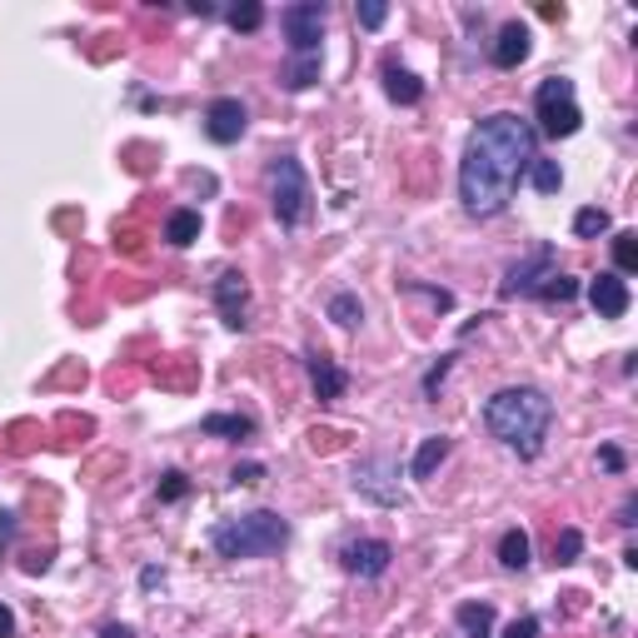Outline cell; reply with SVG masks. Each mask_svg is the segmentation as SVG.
Wrapping results in <instances>:
<instances>
[{"instance_id":"6da1fadb","label":"cell","mask_w":638,"mask_h":638,"mask_svg":"<svg viewBox=\"0 0 638 638\" xmlns=\"http://www.w3.org/2000/svg\"><path fill=\"white\" fill-rule=\"evenodd\" d=\"M539 155V131L514 110H494L474 125L459 160V200L474 220H494L508 210L519 180Z\"/></svg>"},{"instance_id":"7a4b0ae2","label":"cell","mask_w":638,"mask_h":638,"mask_svg":"<svg viewBox=\"0 0 638 638\" xmlns=\"http://www.w3.org/2000/svg\"><path fill=\"white\" fill-rule=\"evenodd\" d=\"M549 424H553V400L544 390H534V384H508V390L489 394L484 404V429L519 459H539Z\"/></svg>"},{"instance_id":"3957f363","label":"cell","mask_w":638,"mask_h":638,"mask_svg":"<svg viewBox=\"0 0 638 638\" xmlns=\"http://www.w3.org/2000/svg\"><path fill=\"white\" fill-rule=\"evenodd\" d=\"M284 544H290V524H284L275 508H249V514H239V519H220L215 529H210V549L230 563L270 559V553H280Z\"/></svg>"},{"instance_id":"277c9868","label":"cell","mask_w":638,"mask_h":638,"mask_svg":"<svg viewBox=\"0 0 638 638\" xmlns=\"http://www.w3.org/2000/svg\"><path fill=\"white\" fill-rule=\"evenodd\" d=\"M270 205L284 230H300L310 220V175L294 155H280L270 165Z\"/></svg>"},{"instance_id":"5b68a950","label":"cell","mask_w":638,"mask_h":638,"mask_svg":"<svg viewBox=\"0 0 638 638\" xmlns=\"http://www.w3.org/2000/svg\"><path fill=\"white\" fill-rule=\"evenodd\" d=\"M534 115H539V131L549 135V141H569V135H579L584 110H579V100H573V80H563V76L539 80V90H534Z\"/></svg>"},{"instance_id":"8992f818","label":"cell","mask_w":638,"mask_h":638,"mask_svg":"<svg viewBox=\"0 0 638 638\" xmlns=\"http://www.w3.org/2000/svg\"><path fill=\"white\" fill-rule=\"evenodd\" d=\"M355 494L369 499L379 508H394L404 504V489H400V459L390 455H369L355 464Z\"/></svg>"},{"instance_id":"52a82bcc","label":"cell","mask_w":638,"mask_h":638,"mask_svg":"<svg viewBox=\"0 0 638 638\" xmlns=\"http://www.w3.org/2000/svg\"><path fill=\"white\" fill-rule=\"evenodd\" d=\"M284 41H290V55H320V41H325V5L320 0H300L280 15Z\"/></svg>"},{"instance_id":"ba28073f","label":"cell","mask_w":638,"mask_h":638,"mask_svg":"<svg viewBox=\"0 0 638 638\" xmlns=\"http://www.w3.org/2000/svg\"><path fill=\"white\" fill-rule=\"evenodd\" d=\"M553 270H559V260H553V249H549V245H539V249H534V255H529V260L508 265L504 284H499V300H519V294H539V284L549 280Z\"/></svg>"},{"instance_id":"9c48e42d","label":"cell","mask_w":638,"mask_h":638,"mask_svg":"<svg viewBox=\"0 0 638 638\" xmlns=\"http://www.w3.org/2000/svg\"><path fill=\"white\" fill-rule=\"evenodd\" d=\"M245 131H249L245 100H235V96L210 100V110H205V135H210V141H215V145H235Z\"/></svg>"},{"instance_id":"30bf717a","label":"cell","mask_w":638,"mask_h":638,"mask_svg":"<svg viewBox=\"0 0 638 638\" xmlns=\"http://www.w3.org/2000/svg\"><path fill=\"white\" fill-rule=\"evenodd\" d=\"M215 304H220V320L245 335V329H249V280H245V275H239V270L220 275V280H215Z\"/></svg>"},{"instance_id":"8fae6325","label":"cell","mask_w":638,"mask_h":638,"mask_svg":"<svg viewBox=\"0 0 638 638\" xmlns=\"http://www.w3.org/2000/svg\"><path fill=\"white\" fill-rule=\"evenodd\" d=\"M390 563H394V549L384 539L345 544V569L355 573V579H379V573H390Z\"/></svg>"},{"instance_id":"7c38bea8","label":"cell","mask_w":638,"mask_h":638,"mask_svg":"<svg viewBox=\"0 0 638 638\" xmlns=\"http://www.w3.org/2000/svg\"><path fill=\"white\" fill-rule=\"evenodd\" d=\"M589 304H594L604 320H624L628 304H634V294H628L624 275L604 270V275H594V280H589Z\"/></svg>"},{"instance_id":"4fadbf2b","label":"cell","mask_w":638,"mask_h":638,"mask_svg":"<svg viewBox=\"0 0 638 638\" xmlns=\"http://www.w3.org/2000/svg\"><path fill=\"white\" fill-rule=\"evenodd\" d=\"M304 369H310V384H314V394H320V400H325V404H335L339 394L349 390V374L335 365V359L310 355V359H304Z\"/></svg>"},{"instance_id":"5bb4252c","label":"cell","mask_w":638,"mask_h":638,"mask_svg":"<svg viewBox=\"0 0 638 638\" xmlns=\"http://www.w3.org/2000/svg\"><path fill=\"white\" fill-rule=\"evenodd\" d=\"M524 60H529V25L508 21L504 31L494 35V66L499 70H514V66H524Z\"/></svg>"},{"instance_id":"9a60e30c","label":"cell","mask_w":638,"mask_h":638,"mask_svg":"<svg viewBox=\"0 0 638 638\" xmlns=\"http://www.w3.org/2000/svg\"><path fill=\"white\" fill-rule=\"evenodd\" d=\"M379 76H384V96H390L394 105H419V100H424V80L414 76V70L384 60V66H379Z\"/></svg>"},{"instance_id":"2e32d148","label":"cell","mask_w":638,"mask_h":638,"mask_svg":"<svg viewBox=\"0 0 638 638\" xmlns=\"http://www.w3.org/2000/svg\"><path fill=\"white\" fill-rule=\"evenodd\" d=\"M449 449H455V444H449V434H429V439L419 444V455H414L410 474H414V479H429L434 469H439L444 459H449Z\"/></svg>"},{"instance_id":"e0dca14e","label":"cell","mask_w":638,"mask_h":638,"mask_svg":"<svg viewBox=\"0 0 638 638\" xmlns=\"http://www.w3.org/2000/svg\"><path fill=\"white\" fill-rule=\"evenodd\" d=\"M165 239H170L175 249H190L200 239V210H175L170 220H165Z\"/></svg>"},{"instance_id":"ac0fdd59","label":"cell","mask_w":638,"mask_h":638,"mask_svg":"<svg viewBox=\"0 0 638 638\" xmlns=\"http://www.w3.org/2000/svg\"><path fill=\"white\" fill-rule=\"evenodd\" d=\"M200 434H230V439H249V434H255V419H249V414H210V419H200Z\"/></svg>"},{"instance_id":"d6986e66","label":"cell","mask_w":638,"mask_h":638,"mask_svg":"<svg viewBox=\"0 0 638 638\" xmlns=\"http://www.w3.org/2000/svg\"><path fill=\"white\" fill-rule=\"evenodd\" d=\"M459 628H464V638H494L489 628H494V608L489 604H459Z\"/></svg>"},{"instance_id":"ffe728a7","label":"cell","mask_w":638,"mask_h":638,"mask_svg":"<svg viewBox=\"0 0 638 638\" xmlns=\"http://www.w3.org/2000/svg\"><path fill=\"white\" fill-rule=\"evenodd\" d=\"M280 80H284V90H310L320 80V55H294Z\"/></svg>"},{"instance_id":"44dd1931","label":"cell","mask_w":638,"mask_h":638,"mask_svg":"<svg viewBox=\"0 0 638 638\" xmlns=\"http://www.w3.org/2000/svg\"><path fill=\"white\" fill-rule=\"evenodd\" d=\"M499 563H504V569H529V534L508 529L504 539H499Z\"/></svg>"},{"instance_id":"7402d4cb","label":"cell","mask_w":638,"mask_h":638,"mask_svg":"<svg viewBox=\"0 0 638 638\" xmlns=\"http://www.w3.org/2000/svg\"><path fill=\"white\" fill-rule=\"evenodd\" d=\"M534 300H544V304H569V300H579V280L573 275H563V270H553L549 280L539 284V294Z\"/></svg>"},{"instance_id":"603a6c76","label":"cell","mask_w":638,"mask_h":638,"mask_svg":"<svg viewBox=\"0 0 638 638\" xmlns=\"http://www.w3.org/2000/svg\"><path fill=\"white\" fill-rule=\"evenodd\" d=\"M529 180H534V190H539V195H559V184H563V170H559V160H544V155H534V165H529Z\"/></svg>"},{"instance_id":"cb8c5ba5","label":"cell","mask_w":638,"mask_h":638,"mask_svg":"<svg viewBox=\"0 0 638 638\" xmlns=\"http://www.w3.org/2000/svg\"><path fill=\"white\" fill-rule=\"evenodd\" d=\"M608 230H614V220H608V210H598V205H589V210L573 215V235L579 239H598V235H608Z\"/></svg>"},{"instance_id":"d4e9b609","label":"cell","mask_w":638,"mask_h":638,"mask_svg":"<svg viewBox=\"0 0 638 638\" xmlns=\"http://www.w3.org/2000/svg\"><path fill=\"white\" fill-rule=\"evenodd\" d=\"M329 320H335V325H345V329H355L359 320H365V304H359V294L339 290L335 300H329Z\"/></svg>"},{"instance_id":"484cf974","label":"cell","mask_w":638,"mask_h":638,"mask_svg":"<svg viewBox=\"0 0 638 638\" xmlns=\"http://www.w3.org/2000/svg\"><path fill=\"white\" fill-rule=\"evenodd\" d=\"M638 270V235L634 230H618L614 235V275H634Z\"/></svg>"},{"instance_id":"4316f807","label":"cell","mask_w":638,"mask_h":638,"mask_svg":"<svg viewBox=\"0 0 638 638\" xmlns=\"http://www.w3.org/2000/svg\"><path fill=\"white\" fill-rule=\"evenodd\" d=\"M230 25H235V31H260L265 25V5H255V0H245V5H230Z\"/></svg>"},{"instance_id":"83f0119b","label":"cell","mask_w":638,"mask_h":638,"mask_svg":"<svg viewBox=\"0 0 638 638\" xmlns=\"http://www.w3.org/2000/svg\"><path fill=\"white\" fill-rule=\"evenodd\" d=\"M579 553H584V534L579 529H563L553 539V563H579Z\"/></svg>"},{"instance_id":"f1b7e54d","label":"cell","mask_w":638,"mask_h":638,"mask_svg":"<svg viewBox=\"0 0 638 638\" xmlns=\"http://www.w3.org/2000/svg\"><path fill=\"white\" fill-rule=\"evenodd\" d=\"M184 494H190V479H184L180 469H170V474H160V504H180Z\"/></svg>"},{"instance_id":"f546056e","label":"cell","mask_w":638,"mask_h":638,"mask_svg":"<svg viewBox=\"0 0 638 638\" xmlns=\"http://www.w3.org/2000/svg\"><path fill=\"white\" fill-rule=\"evenodd\" d=\"M355 15L365 31H379V25L390 21V5H384V0H365V5H355Z\"/></svg>"},{"instance_id":"4dcf8cb0","label":"cell","mask_w":638,"mask_h":638,"mask_svg":"<svg viewBox=\"0 0 638 638\" xmlns=\"http://www.w3.org/2000/svg\"><path fill=\"white\" fill-rule=\"evenodd\" d=\"M404 290H410V294H424V300H429L434 310H455V294H449V290H429V284H419V280H410Z\"/></svg>"},{"instance_id":"1f68e13d","label":"cell","mask_w":638,"mask_h":638,"mask_svg":"<svg viewBox=\"0 0 638 638\" xmlns=\"http://www.w3.org/2000/svg\"><path fill=\"white\" fill-rule=\"evenodd\" d=\"M449 365H455V355H439V365L424 374V394H429V400L439 394V384H444V374H449Z\"/></svg>"},{"instance_id":"d6a6232c","label":"cell","mask_w":638,"mask_h":638,"mask_svg":"<svg viewBox=\"0 0 638 638\" xmlns=\"http://www.w3.org/2000/svg\"><path fill=\"white\" fill-rule=\"evenodd\" d=\"M504 638H539V618H534V614L514 618V624L504 628Z\"/></svg>"},{"instance_id":"836d02e7","label":"cell","mask_w":638,"mask_h":638,"mask_svg":"<svg viewBox=\"0 0 638 638\" xmlns=\"http://www.w3.org/2000/svg\"><path fill=\"white\" fill-rule=\"evenodd\" d=\"M598 464H604L608 474H624V449H614V444H608V449H598Z\"/></svg>"},{"instance_id":"e575fe53","label":"cell","mask_w":638,"mask_h":638,"mask_svg":"<svg viewBox=\"0 0 638 638\" xmlns=\"http://www.w3.org/2000/svg\"><path fill=\"white\" fill-rule=\"evenodd\" d=\"M230 479H235V484H260L265 464H235V474H230Z\"/></svg>"},{"instance_id":"d590c367","label":"cell","mask_w":638,"mask_h":638,"mask_svg":"<svg viewBox=\"0 0 638 638\" xmlns=\"http://www.w3.org/2000/svg\"><path fill=\"white\" fill-rule=\"evenodd\" d=\"M11 544H15V514L0 508V549H11Z\"/></svg>"},{"instance_id":"8d00e7d4","label":"cell","mask_w":638,"mask_h":638,"mask_svg":"<svg viewBox=\"0 0 638 638\" xmlns=\"http://www.w3.org/2000/svg\"><path fill=\"white\" fill-rule=\"evenodd\" d=\"M100 638H135V628L131 624H105V628H100Z\"/></svg>"},{"instance_id":"74e56055","label":"cell","mask_w":638,"mask_h":638,"mask_svg":"<svg viewBox=\"0 0 638 638\" xmlns=\"http://www.w3.org/2000/svg\"><path fill=\"white\" fill-rule=\"evenodd\" d=\"M0 638H15V614L0 604Z\"/></svg>"},{"instance_id":"f35d334b","label":"cell","mask_w":638,"mask_h":638,"mask_svg":"<svg viewBox=\"0 0 638 638\" xmlns=\"http://www.w3.org/2000/svg\"><path fill=\"white\" fill-rule=\"evenodd\" d=\"M310 444H314V449H335V434H329V429H314Z\"/></svg>"},{"instance_id":"ab89813d","label":"cell","mask_w":638,"mask_h":638,"mask_svg":"<svg viewBox=\"0 0 638 638\" xmlns=\"http://www.w3.org/2000/svg\"><path fill=\"white\" fill-rule=\"evenodd\" d=\"M634 508H638V499L628 494V499H624V508H618V514H624V519H618V524H624V529H634Z\"/></svg>"},{"instance_id":"60d3db41","label":"cell","mask_w":638,"mask_h":638,"mask_svg":"<svg viewBox=\"0 0 638 638\" xmlns=\"http://www.w3.org/2000/svg\"><path fill=\"white\" fill-rule=\"evenodd\" d=\"M141 584H145V589H155V584H165V573H160V569H145V573H141Z\"/></svg>"}]
</instances>
